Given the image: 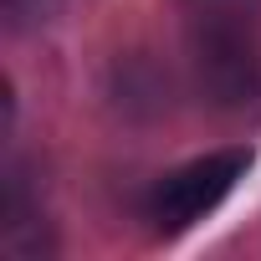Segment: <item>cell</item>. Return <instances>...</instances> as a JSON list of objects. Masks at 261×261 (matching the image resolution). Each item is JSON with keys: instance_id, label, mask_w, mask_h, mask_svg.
Masks as SVG:
<instances>
[{"instance_id": "cell-2", "label": "cell", "mask_w": 261, "mask_h": 261, "mask_svg": "<svg viewBox=\"0 0 261 261\" xmlns=\"http://www.w3.org/2000/svg\"><path fill=\"white\" fill-rule=\"evenodd\" d=\"M246 169H251V154L246 149H220V154H205V159L164 174L154 185V195H149V220L159 230H185V225L205 220L241 185Z\"/></svg>"}, {"instance_id": "cell-1", "label": "cell", "mask_w": 261, "mask_h": 261, "mask_svg": "<svg viewBox=\"0 0 261 261\" xmlns=\"http://www.w3.org/2000/svg\"><path fill=\"white\" fill-rule=\"evenodd\" d=\"M195 82L210 102L261 97V0H179Z\"/></svg>"}]
</instances>
